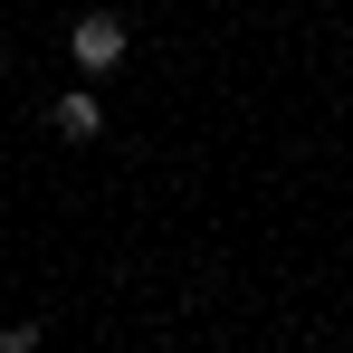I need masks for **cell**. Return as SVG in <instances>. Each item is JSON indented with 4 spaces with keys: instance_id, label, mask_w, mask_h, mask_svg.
Here are the masks:
<instances>
[{
    "instance_id": "7a4b0ae2",
    "label": "cell",
    "mask_w": 353,
    "mask_h": 353,
    "mask_svg": "<svg viewBox=\"0 0 353 353\" xmlns=\"http://www.w3.org/2000/svg\"><path fill=\"white\" fill-rule=\"evenodd\" d=\"M48 134H58V143H96V134H105V105H96L86 86H67L58 105H48Z\"/></svg>"
},
{
    "instance_id": "3957f363",
    "label": "cell",
    "mask_w": 353,
    "mask_h": 353,
    "mask_svg": "<svg viewBox=\"0 0 353 353\" xmlns=\"http://www.w3.org/2000/svg\"><path fill=\"white\" fill-rule=\"evenodd\" d=\"M0 353H48V325H10V334H0Z\"/></svg>"
},
{
    "instance_id": "6da1fadb",
    "label": "cell",
    "mask_w": 353,
    "mask_h": 353,
    "mask_svg": "<svg viewBox=\"0 0 353 353\" xmlns=\"http://www.w3.org/2000/svg\"><path fill=\"white\" fill-rule=\"evenodd\" d=\"M124 48H134V29H124L115 10H77V19H67V58L86 67V77H105V67H124Z\"/></svg>"
}]
</instances>
